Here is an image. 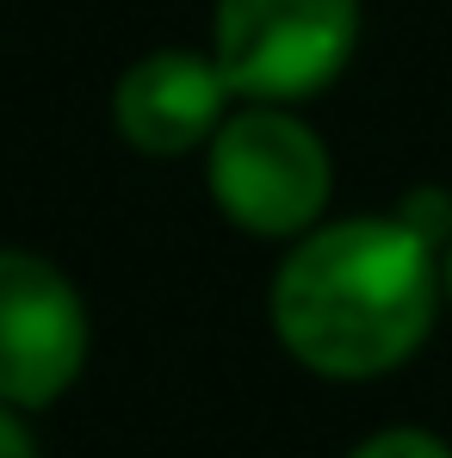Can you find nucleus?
I'll return each instance as SVG.
<instances>
[{"instance_id": "1", "label": "nucleus", "mask_w": 452, "mask_h": 458, "mask_svg": "<svg viewBox=\"0 0 452 458\" xmlns=\"http://www.w3.org/2000/svg\"><path fill=\"white\" fill-rule=\"evenodd\" d=\"M273 335L322 378H378L403 366L440 310V248L390 217H347L279 260Z\"/></svg>"}, {"instance_id": "2", "label": "nucleus", "mask_w": 452, "mask_h": 458, "mask_svg": "<svg viewBox=\"0 0 452 458\" xmlns=\"http://www.w3.org/2000/svg\"><path fill=\"white\" fill-rule=\"evenodd\" d=\"M205 174L217 211L248 235H303L335 186L322 137L273 99H254L217 124Z\"/></svg>"}, {"instance_id": "3", "label": "nucleus", "mask_w": 452, "mask_h": 458, "mask_svg": "<svg viewBox=\"0 0 452 458\" xmlns=\"http://www.w3.org/2000/svg\"><path fill=\"white\" fill-rule=\"evenodd\" d=\"M360 0H217V69L242 99H303L347 69Z\"/></svg>"}, {"instance_id": "4", "label": "nucleus", "mask_w": 452, "mask_h": 458, "mask_svg": "<svg viewBox=\"0 0 452 458\" xmlns=\"http://www.w3.org/2000/svg\"><path fill=\"white\" fill-rule=\"evenodd\" d=\"M87 366V304L31 248H0V403L44 409Z\"/></svg>"}, {"instance_id": "5", "label": "nucleus", "mask_w": 452, "mask_h": 458, "mask_svg": "<svg viewBox=\"0 0 452 458\" xmlns=\"http://www.w3.org/2000/svg\"><path fill=\"white\" fill-rule=\"evenodd\" d=\"M229 81L217 56L199 50H155L143 63H131L118 93H112V118L118 137L143 155H186L217 137L229 118Z\"/></svg>"}, {"instance_id": "6", "label": "nucleus", "mask_w": 452, "mask_h": 458, "mask_svg": "<svg viewBox=\"0 0 452 458\" xmlns=\"http://www.w3.org/2000/svg\"><path fill=\"white\" fill-rule=\"evenodd\" d=\"M347 458H452V446L434 440V434H422V428H384L372 440H360Z\"/></svg>"}, {"instance_id": "7", "label": "nucleus", "mask_w": 452, "mask_h": 458, "mask_svg": "<svg viewBox=\"0 0 452 458\" xmlns=\"http://www.w3.org/2000/svg\"><path fill=\"white\" fill-rule=\"evenodd\" d=\"M397 217L415 229L422 242L447 248V235H452V199H447V192H409V199L397 205Z\"/></svg>"}, {"instance_id": "8", "label": "nucleus", "mask_w": 452, "mask_h": 458, "mask_svg": "<svg viewBox=\"0 0 452 458\" xmlns=\"http://www.w3.org/2000/svg\"><path fill=\"white\" fill-rule=\"evenodd\" d=\"M0 458H38L31 434H25L19 415H13V403H0Z\"/></svg>"}, {"instance_id": "9", "label": "nucleus", "mask_w": 452, "mask_h": 458, "mask_svg": "<svg viewBox=\"0 0 452 458\" xmlns=\"http://www.w3.org/2000/svg\"><path fill=\"white\" fill-rule=\"evenodd\" d=\"M440 292H447V304H452V235H447V248H440Z\"/></svg>"}]
</instances>
